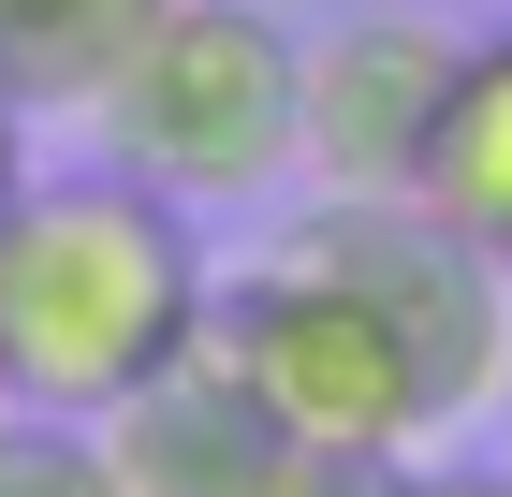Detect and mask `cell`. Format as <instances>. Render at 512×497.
Instances as JSON below:
<instances>
[{
  "mask_svg": "<svg viewBox=\"0 0 512 497\" xmlns=\"http://www.w3.org/2000/svg\"><path fill=\"white\" fill-rule=\"evenodd\" d=\"M220 366H235L249 395H264L308 454H425L439 410H425V366H410V337L381 322V293L337 264H308V249H264L249 278H220Z\"/></svg>",
  "mask_w": 512,
  "mask_h": 497,
  "instance_id": "3957f363",
  "label": "cell"
},
{
  "mask_svg": "<svg viewBox=\"0 0 512 497\" xmlns=\"http://www.w3.org/2000/svg\"><path fill=\"white\" fill-rule=\"evenodd\" d=\"M395 497H512V468H483V454H410Z\"/></svg>",
  "mask_w": 512,
  "mask_h": 497,
  "instance_id": "8fae6325",
  "label": "cell"
},
{
  "mask_svg": "<svg viewBox=\"0 0 512 497\" xmlns=\"http://www.w3.org/2000/svg\"><path fill=\"white\" fill-rule=\"evenodd\" d=\"M103 454H118L132 497H293V454H308V439H293V424L220 366V337H205V351H176L147 395L103 410Z\"/></svg>",
  "mask_w": 512,
  "mask_h": 497,
  "instance_id": "8992f818",
  "label": "cell"
},
{
  "mask_svg": "<svg viewBox=\"0 0 512 497\" xmlns=\"http://www.w3.org/2000/svg\"><path fill=\"white\" fill-rule=\"evenodd\" d=\"M161 0H0V74L30 103H103V74L132 59Z\"/></svg>",
  "mask_w": 512,
  "mask_h": 497,
  "instance_id": "ba28073f",
  "label": "cell"
},
{
  "mask_svg": "<svg viewBox=\"0 0 512 497\" xmlns=\"http://www.w3.org/2000/svg\"><path fill=\"white\" fill-rule=\"evenodd\" d=\"M0 410H15V395H0Z\"/></svg>",
  "mask_w": 512,
  "mask_h": 497,
  "instance_id": "4fadbf2b",
  "label": "cell"
},
{
  "mask_svg": "<svg viewBox=\"0 0 512 497\" xmlns=\"http://www.w3.org/2000/svg\"><path fill=\"white\" fill-rule=\"evenodd\" d=\"M454 59H469V30H439V0L337 15V30L308 44V176L322 191H425Z\"/></svg>",
  "mask_w": 512,
  "mask_h": 497,
  "instance_id": "5b68a950",
  "label": "cell"
},
{
  "mask_svg": "<svg viewBox=\"0 0 512 497\" xmlns=\"http://www.w3.org/2000/svg\"><path fill=\"white\" fill-rule=\"evenodd\" d=\"M278 249H308V264H337V278L381 293V322L410 337V366H425L439 439L512 395V264H483L425 191H322Z\"/></svg>",
  "mask_w": 512,
  "mask_h": 497,
  "instance_id": "277c9868",
  "label": "cell"
},
{
  "mask_svg": "<svg viewBox=\"0 0 512 497\" xmlns=\"http://www.w3.org/2000/svg\"><path fill=\"white\" fill-rule=\"evenodd\" d=\"M220 278L191 249V205L147 191L132 161H74L0 205V395L15 410L103 424L176 351H205Z\"/></svg>",
  "mask_w": 512,
  "mask_h": 497,
  "instance_id": "6da1fadb",
  "label": "cell"
},
{
  "mask_svg": "<svg viewBox=\"0 0 512 497\" xmlns=\"http://www.w3.org/2000/svg\"><path fill=\"white\" fill-rule=\"evenodd\" d=\"M0 497H132V483H118V454H103V424L0 410Z\"/></svg>",
  "mask_w": 512,
  "mask_h": 497,
  "instance_id": "9c48e42d",
  "label": "cell"
},
{
  "mask_svg": "<svg viewBox=\"0 0 512 497\" xmlns=\"http://www.w3.org/2000/svg\"><path fill=\"white\" fill-rule=\"evenodd\" d=\"M30 176H44V161H30V88H15V74H0V205H15V191H30Z\"/></svg>",
  "mask_w": 512,
  "mask_h": 497,
  "instance_id": "7c38bea8",
  "label": "cell"
},
{
  "mask_svg": "<svg viewBox=\"0 0 512 497\" xmlns=\"http://www.w3.org/2000/svg\"><path fill=\"white\" fill-rule=\"evenodd\" d=\"M410 454H293V497H395Z\"/></svg>",
  "mask_w": 512,
  "mask_h": 497,
  "instance_id": "30bf717a",
  "label": "cell"
},
{
  "mask_svg": "<svg viewBox=\"0 0 512 497\" xmlns=\"http://www.w3.org/2000/svg\"><path fill=\"white\" fill-rule=\"evenodd\" d=\"M425 205L483 264H512V30H469V59H454V103H439V147H425Z\"/></svg>",
  "mask_w": 512,
  "mask_h": 497,
  "instance_id": "52a82bcc",
  "label": "cell"
},
{
  "mask_svg": "<svg viewBox=\"0 0 512 497\" xmlns=\"http://www.w3.org/2000/svg\"><path fill=\"white\" fill-rule=\"evenodd\" d=\"M103 161H132L191 220L264 205L308 161V44L264 0H161L132 30V59L103 74Z\"/></svg>",
  "mask_w": 512,
  "mask_h": 497,
  "instance_id": "7a4b0ae2",
  "label": "cell"
}]
</instances>
